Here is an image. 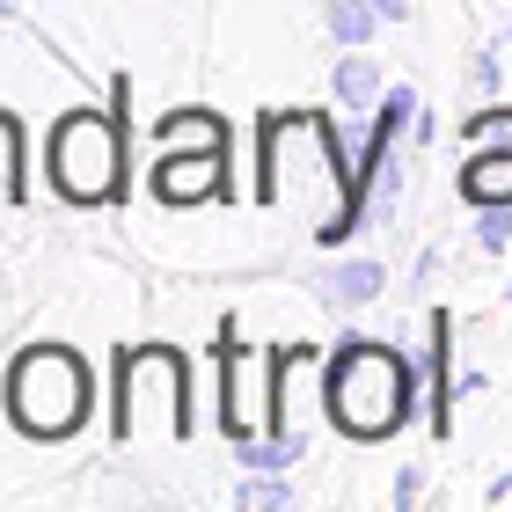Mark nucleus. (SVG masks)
Instances as JSON below:
<instances>
[{
	"label": "nucleus",
	"mask_w": 512,
	"mask_h": 512,
	"mask_svg": "<svg viewBox=\"0 0 512 512\" xmlns=\"http://www.w3.org/2000/svg\"><path fill=\"white\" fill-rule=\"evenodd\" d=\"M461 198L476 205H512V147H469L461 161Z\"/></svg>",
	"instance_id": "11"
},
{
	"label": "nucleus",
	"mask_w": 512,
	"mask_h": 512,
	"mask_svg": "<svg viewBox=\"0 0 512 512\" xmlns=\"http://www.w3.org/2000/svg\"><path fill=\"white\" fill-rule=\"evenodd\" d=\"M315 454V439H293V432H256V439H235V461L242 469H278L286 476L293 461H308Z\"/></svg>",
	"instance_id": "14"
},
{
	"label": "nucleus",
	"mask_w": 512,
	"mask_h": 512,
	"mask_svg": "<svg viewBox=\"0 0 512 512\" xmlns=\"http://www.w3.org/2000/svg\"><path fill=\"white\" fill-rule=\"evenodd\" d=\"M0 403H8V388H0Z\"/></svg>",
	"instance_id": "23"
},
{
	"label": "nucleus",
	"mask_w": 512,
	"mask_h": 512,
	"mask_svg": "<svg viewBox=\"0 0 512 512\" xmlns=\"http://www.w3.org/2000/svg\"><path fill=\"white\" fill-rule=\"evenodd\" d=\"M330 88H337V103L352 110V118H374L381 96H388V81H381L374 52H344V59H337V74H330Z\"/></svg>",
	"instance_id": "12"
},
{
	"label": "nucleus",
	"mask_w": 512,
	"mask_h": 512,
	"mask_svg": "<svg viewBox=\"0 0 512 512\" xmlns=\"http://www.w3.org/2000/svg\"><path fill=\"white\" fill-rule=\"evenodd\" d=\"M256 198L278 220H300L322 249L352 242L366 205H359V176L352 154L337 147V132L322 110H271L256 125Z\"/></svg>",
	"instance_id": "1"
},
{
	"label": "nucleus",
	"mask_w": 512,
	"mask_h": 512,
	"mask_svg": "<svg viewBox=\"0 0 512 512\" xmlns=\"http://www.w3.org/2000/svg\"><path fill=\"white\" fill-rule=\"evenodd\" d=\"M322 388H330V425L344 439H395V432L410 425V410H417L410 359L395 352V344H374V337L337 344Z\"/></svg>",
	"instance_id": "2"
},
{
	"label": "nucleus",
	"mask_w": 512,
	"mask_h": 512,
	"mask_svg": "<svg viewBox=\"0 0 512 512\" xmlns=\"http://www.w3.org/2000/svg\"><path fill=\"white\" fill-rule=\"evenodd\" d=\"M242 512H271V505H293V483L278 469H242V491H235Z\"/></svg>",
	"instance_id": "16"
},
{
	"label": "nucleus",
	"mask_w": 512,
	"mask_h": 512,
	"mask_svg": "<svg viewBox=\"0 0 512 512\" xmlns=\"http://www.w3.org/2000/svg\"><path fill=\"white\" fill-rule=\"evenodd\" d=\"M191 432V359L176 344H125L118 352V447L161 454Z\"/></svg>",
	"instance_id": "3"
},
{
	"label": "nucleus",
	"mask_w": 512,
	"mask_h": 512,
	"mask_svg": "<svg viewBox=\"0 0 512 512\" xmlns=\"http://www.w3.org/2000/svg\"><path fill=\"white\" fill-rule=\"evenodd\" d=\"M381 8V22H410V0H374Z\"/></svg>",
	"instance_id": "21"
},
{
	"label": "nucleus",
	"mask_w": 512,
	"mask_h": 512,
	"mask_svg": "<svg viewBox=\"0 0 512 512\" xmlns=\"http://www.w3.org/2000/svg\"><path fill=\"white\" fill-rule=\"evenodd\" d=\"M44 176L66 205H110L125 191V118L103 103L59 110L44 139Z\"/></svg>",
	"instance_id": "5"
},
{
	"label": "nucleus",
	"mask_w": 512,
	"mask_h": 512,
	"mask_svg": "<svg viewBox=\"0 0 512 512\" xmlns=\"http://www.w3.org/2000/svg\"><path fill=\"white\" fill-rule=\"evenodd\" d=\"M154 154H227V118L220 110H169L154 125Z\"/></svg>",
	"instance_id": "9"
},
{
	"label": "nucleus",
	"mask_w": 512,
	"mask_h": 512,
	"mask_svg": "<svg viewBox=\"0 0 512 512\" xmlns=\"http://www.w3.org/2000/svg\"><path fill=\"white\" fill-rule=\"evenodd\" d=\"M22 205V118L0 110V213Z\"/></svg>",
	"instance_id": "15"
},
{
	"label": "nucleus",
	"mask_w": 512,
	"mask_h": 512,
	"mask_svg": "<svg viewBox=\"0 0 512 512\" xmlns=\"http://www.w3.org/2000/svg\"><path fill=\"white\" fill-rule=\"evenodd\" d=\"M476 242H483V249H505V242H512V205H483Z\"/></svg>",
	"instance_id": "19"
},
{
	"label": "nucleus",
	"mask_w": 512,
	"mask_h": 512,
	"mask_svg": "<svg viewBox=\"0 0 512 512\" xmlns=\"http://www.w3.org/2000/svg\"><path fill=\"white\" fill-rule=\"evenodd\" d=\"M220 425L227 439H256L278 425V352L242 344L235 330L220 344Z\"/></svg>",
	"instance_id": "6"
},
{
	"label": "nucleus",
	"mask_w": 512,
	"mask_h": 512,
	"mask_svg": "<svg viewBox=\"0 0 512 512\" xmlns=\"http://www.w3.org/2000/svg\"><path fill=\"white\" fill-rule=\"evenodd\" d=\"M227 191V154H154L161 205H213Z\"/></svg>",
	"instance_id": "8"
},
{
	"label": "nucleus",
	"mask_w": 512,
	"mask_h": 512,
	"mask_svg": "<svg viewBox=\"0 0 512 512\" xmlns=\"http://www.w3.org/2000/svg\"><path fill=\"white\" fill-rule=\"evenodd\" d=\"M96 410V381H88V359L74 344H30L8 366V417L15 432H30L37 447H59L74 439Z\"/></svg>",
	"instance_id": "4"
},
{
	"label": "nucleus",
	"mask_w": 512,
	"mask_h": 512,
	"mask_svg": "<svg viewBox=\"0 0 512 512\" xmlns=\"http://www.w3.org/2000/svg\"><path fill=\"white\" fill-rule=\"evenodd\" d=\"M469 88H476V96H498V88H512V74L498 66V52H476V59H469Z\"/></svg>",
	"instance_id": "18"
},
{
	"label": "nucleus",
	"mask_w": 512,
	"mask_h": 512,
	"mask_svg": "<svg viewBox=\"0 0 512 512\" xmlns=\"http://www.w3.org/2000/svg\"><path fill=\"white\" fill-rule=\"evenodd\" d=\"M322 30H330L344 52H366L374 30H381V8L374 0H322Z\"/></svg>",
	"instance_id": "13"
},
{
	"label": "nucleus",
	"mask_w": 512,
	"mask_h": 512,
	"mask_svg": "<svg viewBox=\"0 0 512 512\" xmlns=\"http://www.w3.org/2000/svg\"><path fill=\"white\" fill-rule=\"evenodd\" d=\"M417 491H425V469H403V476H395V505H417Z\"/></svg>",
	"instance_id": "20"
},
{
	"label": "nucleus",
	"mask_w": 512,
	"mask_h": 512,
	"mask_svg": "<svg viewBox=\"0 0 512 512\" xmlns=\"http://www.w3.org/2000/svg\"><path fill=\"white\" fill-rule=\"evenodd\" d=\"M8 8H15V0H0V22H8Z\"/></svg>",
	"instance_id": "22"
},
{
	"label": "nucleus",
	"mask_w": 512,
	"mask_h": 512,
	"mask_svg": "<svg viewBox=\"0 0 512 512\" xmlns=\"http://www.w3.org/2000/svg\"><path fill=\"white\" fill-rule=\"evenodd\" d=\"M330 352H322V337H300L278 352V425L271 432H293V439H315V425L330 417Z\"/></svg>",
	"instance_id": "7"
},
{
	"label": "nucleus",
	"mask_w": 512,
	"mask_h": 512,
	"mask_svg": "<svg viewBox=\"0 0 512 512\" xmlns=\"http://www.w3.org/2000/svg\"><path fill=\"white\" fill-rule=\"evenodd\" d=\"M461 147H512V103L469 110V118H461Z\"/></svg>",
	"instance_id": "17"
},
{
	"label": "nucleus",
	"mask_w": 512,
	"mask_h": 512,
	"mask_svg": "<svg viewBox=\"0 0 512 512\" xmlns=\"http://www.w3.org/2000/svg\"><path fill=\"white\" fill-rule=\"evenodd\" d=\"M381 264L374 256H337V264L315 271V293L330 300V308H366V300H381Z\"/></svg>",
	"instance_id": "10"
}]
</instances>
